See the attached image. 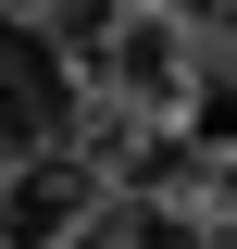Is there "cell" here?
Returning <instances> with one entry per match:
<instances>
[{
  "instance_id": "obj_1",
  "label": "cell",
  "mask_w": 237,
  "mask_h": 249,
  "mask_svg": "<svg viewBox=\"0 0 237 249\" xmlns=\"http://www.w3.org/2000/svg\"><path fill=\"white\" fill-rule=\"evenodd\" d=\"M62 124H75V62H62L50 25H25V13L0 0V162L62 150Z\"/></svg>"
},
{
  "instance_id": "obj_2",
  "label": "cell",
  "mask_w": 237,
  "mask_h": 249,
  "mask_svg": "<svg viewBox=\"0 0 237 249\" xmlns=\"http://www.w3.org/2000/svg\"><path fill=\"white\" fill-rule=\"evenodd\" d=\"M88 212H100V175L88 162H62V150L0 162V249H62Z\"/></svg>"
},
{
  "instance_id": "obj_5",
  "label": "cell",
  "mask_w": 237,
  "mask_h": 249,
  "mask_svg": "<svg viewBox=\"0 0 237 249\" xmlns=\"http://www.w3.org/2000/svg\"><path fill=\"white\" fill-rule=\"evenodd\" d=\"M187 137L200 150H237V75H187Z\"/></svg>"
},
{
  "instance_id": "obj_4",
  "label": "cell",
  "mask_w": 237,
  "mask_h": 249,
  "mask_svg": "<svg viewBox=\"0 0 237 249\" xmlns=\"http://www.w3.org/2000/svg\"><path fill=\"white\" fill-rule=\"evenodd\" d=\"M62 249H212V237L175 212V199H162V187H125V199H100V212L75 224Z\"/></svg>"
},
{
  "instance_id": "obj_3",
  "label": "cell",
  "mask_w": 237,
  "mask_h": 249,
  "mask_svg": "<svg viewBox=\"0 0 237 249\" xmlns=\"http://www.w3.org/2000/svg\"><path fill=\"white\" fill-rule=\"evenodd\" d=\"M100 75H113L125 100H187V25L175 13H125L113 50H100Z\"/></svg>"
}]
</instances>
